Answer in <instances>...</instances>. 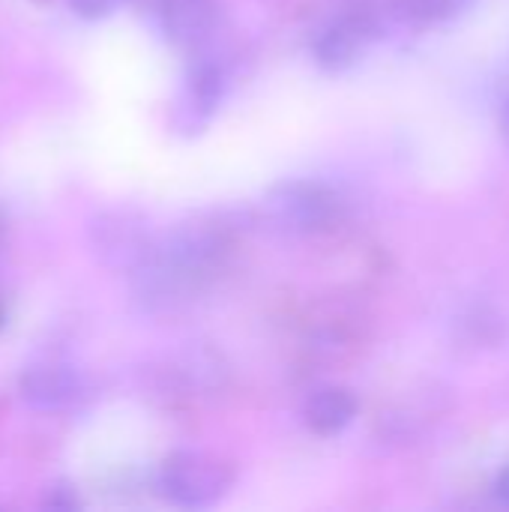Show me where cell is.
<instances>
[{
    "mask_svg": "<svg viewBox=\"0 0 509 512\" xmlns=\"http://www.w3.org/2000/svg\"><path fill=\"white\" fill-rule=\"evenodd\" d=\"M90 240L93 249L99 252V258L114 267V270H135L147 252L153 249V237L144 225V219H138L129 210H108L99 213V219L90 225Z\"/></svg>",
    "mask_w": 509,
    "mask_h": 512,
    "instance_id": "obj_5",
    "label": "cell"
},
{
    "mask_svg": "<svg viewBox=\"0 0 509 512\" xmlns=\"http://www.w3.org/2000/svg\"><path fill=\"white\" fill-rule=\"evenodd\" d=\"M357 417V396L348 387H318L303 405V423L309 432L333 438L345 432Z\"/></svg>",
    "mask_w": 509,
    "mask_h": 512,
    "instance_id": "obj_9",
    "label": "cell"
},
{
    "mask_svg": "<svg viewBox=\"0 0 509 512\" xmlns=\"http://www.w3.org/2000/svg\"><path fill=\"white\" fill-rule=\"evenodd\" d=\"M495 495H498V501L509 507V468H504L501 474H498V480H495Z\"/></svg>",
    "mask_w": 509,
    "mask_h": 512,
    "instance_id": "obj_13",
    "label": "cell"
},
{
    "mask_svg": "<svg viewBox=\"0 0 509 512\" xmlns=\"http://www.w3.org/2000/svg\"><path fill=\"white\" fill-rule=\"evenodd\" d=\"M222 240L204 225H183L153 243L147 258L132 270L135 297L150 312H168L186 303L213 273Z\"/></svg>",
    "mask_w": 509,
    "mask_h": 512,
    "instance_id": "obj_1",
    "label": "cell"
},
{
    "mask_svg": "<svg viewBox=\"0 0 509 512\" xmlns=\"http://www.w3.org/2000/svg\"><path fill=\"white\" fill-rule=\"evenodd\" d=\"M234 486V471L222 459L201 450H180L168 456L159 468L156 489L159 495L186 510H201L219 504Z\"/></svg>",
    "mask_w": 509,
    "mask_h": 512,
    "instance_id": "obj_2",
    "label": "cell"
},
{
    "mask_svg": "<svg viewBox=\"0 0 509 512\" xmlns=\"http://www.w3.org/2000/svg\"><path fill=\"white\" fill-rule=\"evenodd\" d=\"M3 315H6V312H3V297H0V324H3Z\"/></svg>",
    "mask_w": 509,
    "mask_h": 512,
    "instance_id": "obj_15",
    "label": "cell"
},
{
    "mask_svg": "<svg viewBox=\"0 0 509 512\" xmlns=\"http://www.w3.org/2000/svg\"><path fill=\"white\" fill-rule=\"evenodd\" d=\"M474 0H402V15L417 24H444L471 9Z\"/></svg>",
    "mask_w": 509,
    "mask_h": 512,
    "instance_id": "obj_10",
    "label": "cell"
},
{
    "mask_svg": "<svg viewBox=\"0 0 509 512\" xmlns=\"http://www.w3.org/2000/svg\"><path fill=\"white\" fill-rule=\"evenodd\" d=\"M372 39H375L372 18L363 12H345L318 30L312 42V57L327 72H345L363 60Z\"/></svg>",
    "mask_w": 509,
    "mask_h": 512,
    "instance_id": "obj_6",
    "label": "cell"
},
{
    "mask_svg": "<svg viewBox=\"0 0 509 512\" xmlns=\"http://www.w3.org/2000/svg\"><path fill=\"white\" fill-rule=\"evenodd\" d=\"M153 18L174 45H201L216 24L213 0H153Z\"/></svg>",
    "mask_w": 509,
    "mask_h": 512,
    "instance_id": "obj_7",
    "label": "cell"
},
{
    "mask_svg": "<svg viewBox=\"0 0 509 512\" xmlns=\"http://www.w3.org/2000/svg\"><path fill=\"white\" fill-rule=\"evenodd\" d=\"M225 93H228V69L213 57L195 60L189 66L183 87L177 93V102H174V114H171L174 129L183 135L204 132V126L222 108Z\"/></svg>",
    "mask_w": 509,
    "mask_h": 512,
    "instance_id": "obj_4",
    "label": "cell"
},
{
    "mask_svg": "<svg viewBox=\"0 0 509 512\" xmlns=\"http://www.w3.org/2000/svg\"><path fill=\"white\" fill-rule=\"evenodd\" d=\"M84 384L78 372L60 363H45L33 366L21 378V396L30 408L36 411H63L81 396Z\"/></svg>",
    "mask_w": 509,
    "mask_h": 512,
    "instance_id": "obj_8",
    "label": "cell"
},
{
    "mask_svg": "<svg viewBox=\"0 0 509 512\" xmlns=\"http://www.w3.org/2000/svg\"><path fill=\"white\" fill-rule=\"evenodd\" d=\"M120 3H123V0H69L72 12H75L78 18H87V21H99V18L114 15Z\"/></svg>",
    "mask_w": 509,
    "mask_h": 512,
    "instance_id": "obj_11",
    "label": "cell"
},
{
    "mask_svg": "<svg viewBox=\"0 0 509 512\" xmlns=\"http://www.w3.org/2000/svg\"><path fill=\"white\" fill-rule=\"evenodd\" d=\"M273 219L291 234H315L339 219V195L315 180H288L267 195Z\"/></svg>",
    "mask_w": 509,
    "mask_h": 512,
    "instance_id": "obj_3",
    "label": "cell"
},
{
    "mask_svg": "<svg viewBox=\"0 0 509 512\" xmlns=\"http://www.w3.org/2000/svg\"><path fill=\"white\" fill-rule=\"evenodd\" d=\"M501 135H504V141L509 144V93L507 99H504V105H501Z\"/></svg>",
    "mask_w": 509,
    "mask_h": 512,
    "instance_id": "obj_14",
    "label": "cell"
},
{
    "mask_svg": "<svg viewBox=\"0 0 509 512\" xmlns=\"http://www.w3.org/2000/svg\"><path fill=\"white\" fill-rule=\"evenodd\" d=\"M42 507H48V510H75L78 507V495L69 486H51L45 501H42Z\"/></svg>",
    "mask_w": 509,
    "mask_h": 512,
    "instance_id": "obj_12",
    "label": "cell"
}]
</instances>
